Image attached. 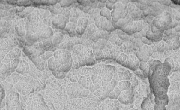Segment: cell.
I'll return each mask as SVG.
<instances>
[{
  "label": "cell",
  "instance_id": "1",
  "mask_svg": "<svg viewBox=\"0 0 180 110\" xmlns=\"http://www.w3.org/2000/svg\"><path fill=\"white\" fill-rule=\"evenodd\" d=\"M171 71V67L167 62L163 64L160 61L154 60L150 63L148 77L156 105L165 106L169 103L167 93L170 84L167 76Z\"/></svg>",
  "mask_w": 180,
  "mask_h": 110
},
{
  "label": "cell",
  "instance_id": "2",
  "mask_svg": "<svg viewBox=\"0 0 180 110\" xmlns=\"http://www.w3.org/2000/svg\"><path fill=\"white\" fill-rule=\"evenodd\" d=\"M53 57L57 60L61 65L59 71H58L67 73L73 67V58L70 53L68 51L64 49L56 51L54 53Z\"/></svg>",
  "mask_w": 180,
  "mask_h": 110
},
{
  "label": "cell",
  "instance_id": "3",
  "mask_svg": "<svg viewBox=\"0 0 180 110\" xmlns=\"http://www.w3.org/2000/svg\"><path fill=\"white\" fill-rule=\"evenodd\" d=\"M172 22V18L169 13L164 12L155 18L153 21L154 26L152 28V31L155 33H163Z\"/></svg>",
  "mask_w": 180,
  "mask_h": 110
},
{
  "label": "cell",
  "instance_id": "4",
  "mask_svg": "<svg viewBox=\"0 0 180 110\" xmlns=\"http://www.w3.org/2000/svg\"><path fill=\"white\" fill-rule=\"evenodd\" d=\"M128 13V8L126 5L120 2L117 3L114 5L113 11L111 12L112 22L117 23L121 19H125Z\"/></svg>",
  "mask_w": 180,
  "mask_h": 110
},
{
  "label": "cell",
  "instance_id": "5",
  "mask_svg": "<svg viewBox=\"0 0 180 110\" xmlns=\"http://www.w3.org/2000/svg\"><path fill=\"white\" fill-rule=\"evenodd\" d=\"M134 97V90L133 87L131 86L127 90L122 91L118 99L121 103L128 105L133 103Z\"/></svg>",
  "mask_w": 180,
  "mask_h": 110
},
{
  "label": "cell",
  "instance_id": "6",
  "mask_svg": "<svg viewBox=\"0 0 180 110\" xmlns=\"http://www.w3.org/2000/svg\"><path fill=\"white\" fill-rule=\"evenodd\" d=\"M165 62L170 64L172 71H180V51L171 55L165 60Z\"/></svg>",
  "mask_w": 180,
  "mask_h": 110
},
{
  "label": "cell",
  "instance_id": "7",
  "mask_svg": "<svg viewBox=\"0 0 180 110\" xmlns=\"http://www.w3.org/2000/svg\"><path fill=\"white\" fill-rule=\"evenodd\" d=\"M131 76L132 74L128 70L126 69L125 68H119L118 72L117 73L116 80L117 81H129Z\"/></svg>",
  "mask_w": 180,
  "mask_h": 110
},
{
  "label": "cell",
  "instance_id": "8",
  "mask_svg": "<svg viewBox=\"0 0 180 110\" xmlns=\"http://www.w3.org/2000/svg\"><path fill=\"white\" fill-rule=\"evenodd\" d=\"M100 21L101 23V28L103 29L104 30L107 31H113L115 30L113 25L112 22H110V20H108L107 18L105 17H101L100 19Z\"/></svg>",
  "mask_w": 180,
  "mask_h": 110
},
{
  "label": "cell",
  "instance_id": "9",
  "mask_svg": "<svg viewBox=\"0 0 180 110\" xmlns=\"http://www.w3.org/2000/svg\"><path fill=\"white\" fill-rule=\"evenodd\" d=\"M163 33H153L152 31H148L146 33V38L151 41H159L162 39Z\"/></svg>",
  "mask_w": 180,
  "mask_h": 110
},
{
  "label": "cell",
  "instance_id": "10",
  "mask_svg": "<svg viewBox=\"0 0 180 110\" xmlns=\"http://www.w3.org/2000/svg\"><path fill=\"white\" fill-rule=\"evenodd\" d=\"M64 35L61 33H56L53 35L52 39L53 44L54 47H57L64 41Z\"/></svg>",
  "mask_w": 180,
  "mask_h": 110
},
{
  "label": "cell",
  "instance_id": "11",
  "mask_svg": "<svg viewBox=\"0 0 180 110\" xmlns=\"http://www.w3.org/2000/svg\"><path fill=\"white\" fill-rule=\"evenodd\" d=\"M43 48L44 50L47 51H53L56 50V48L53 46V44L52 39V37L46 39L43 42Z\"/></svg>",
  "mask_w": 180,
  "mask_h": 110
},
{
  "label": "cell",
  "instance_id": "12",
  "mask_svg": "<svg viewBox=\"0 0 180 110\" xmlns=\"http://www.w3.org/2000/svg\"><path fill=\"white\" fill-rule=\"evenodd\" d=\"M53 36L52 29L50 26H46L44 31L42 32L41 38L44 39H48Z\"/></svg>",
  "mask_w": 180,
  "mask_h": 110
},
{
  "label": "cell",
  "instance_id": "13",
  "mask_svg": "<svg viewBox=\"0 0 180 110\" xmlns=\"http://www.w3.org/2000/svg\"><path fill=\"white\" fill-rule=\"evenodd\" d=\"M136 57L138 58V60L141 61V62H145L147 63L149 60L148 56H147L145 53H143L142 51L138 50L136 53Z\"/></svg>",
  "mask_w": 180,
  "mask_h": 110
},
{
  "label": "cell",
  "instance_id": "14",
  "mask_svg": "<svg viewBox=\"0 0 180 110\" xmlns=\"http://www.w3.org/2000/svg\"><path fill=\"white\" fill-rule=\"evenodd\" d=\"M117 86L122 91L127 90L131 87V84L128 81H122L118 82Z\"/></svg>",
  "mask_w": 180,
  "mask_h": 110
},
{
  "label": "cell",
  "instance_id": "15",
  "mask_svg": "<svg viewBox=\"0 0 180 110\" xmlns=\"http://www.w3.org/2000/svg\"><path fill=\"white\" fill-rule=\"evenodd\" d=\"M122 92V91L118 87L116 86L114 90H112V92L110 93L109 97H110V99H118L119 96L121 95Z\"/></svg>",
  "mask_w": 180,
  "mask_h": 110
},
{
  "label": "cell",
  "instance_id": "16",
  "mask_svg": "<svg viewBox=\"0 0 180 110\" xmlns=\"http://www.w3.org/2000/svg\"><path fill=\"white\" fill-rule=\"evenodd\" d=\"M141 108L142 110H152V104L151 103V101L148 98L145 99L143 101V103L141 105Z\"/></svg>",
  "mask_w": 180,
  "mask_h": 110
},
{
  "label": "cell",
  "instance_id": "17",
  "mask_svg": "<svg viewBox=\"0 0 180 110\" xmlns=\"http://www.w3.org/2000/svg\"><path fill=\"white\" fill-rule=\"evenodd\" d=\"M139 50L143 51V53H145V54H146L149 57H151L152 55L153 54L154 52V50L153 49V48L148 45H145L144 46H142Z\"/></svg>",
  "mask_w": 180,
  "mask_h": 110
},
{
  "label": "cell",
  "instance_id": "18",
  "mask_svg": "<svg viewBox=\"0 0 180 110\" xmlns=\"http://www.w3.org/2000/svg\"><path fill=\"white\" fill-rule=\"evenodd\" d=\"M100 14L103 17L107 18L108 20H110V19L112 18L111 13L110 12V10L107 8H103L101 9V11L100 12Z\"/></svg>",
  "mask_w": 180,
  "mask_h": 110
},
{
  "label": "cell",
  "instance_id": "19",
  "mask_svg": "<svg viewBox=\"0 0 180 110\" xmlns=\"http://www.w3.org/2000/svg\"><path fill=\"white\" fill-rule=\"evenodd\" d=\"M19 62H20V60L18 58H16L11 61L10 65H11V68L12 69V71H11L12 73H13V72L14 71V69L18 68Z\"/></svg>",
  "mask_w": 180,
  "mask_h": 110
},
{
  "label": "cell",
  "instance_id": "20",
  "mask_svg": "<svg viewBox=\"0 0 180 110\" xmlns=\"http://www.w3.org/2000/svg\"><path fill=\"white\" fill-rule=\"evenodd\" d=\"M53 75L58 79H62L66 77L67 73L58 71H52Z\"/></svg>",
  "mask_w": 180,
  "mask_h": 110
},
{
  "label": "cell",
  "instance_id": "21",
  "mask_svg": "<svg viewBox=\"0 0 180 110\" xmlns=\"http://www.w3.org/2000/svg\"><path fill=\"white\" fill-rule=\"evenodd\" d=\"M77 24L76 23H74L72 22H69L67 24V26H66V28L64 29V30L69 32V31H70L71 30H76V29L77 28Z\"/></svg>",
  "mask_w": 180,
  "mask_h": 110
},
{
  "label": "cell",
  "instance_id": "22",
  "mask_svg": "<svg viewBox=\"0 0 180 110\" xmlns=\"http://www.w3.org/2000/svg\"><path fill=\"white\" fill-rule=\"evenodd\" d=\"M88 20L86 18H81L79 19V21H78L77 26H82L84 27V28L86 29L87 24H88Z\"/></svg>",
  "mask_w": 180,
  "mask_h": 110
},
{
  "label": "cell",
  "instance_id": "23",
  "mask_svg": "<svg viewBox=\"0 0 180 110\" xmlns=\"http://www.w3.org/2000/svg\"><path fill=\"white\" fill-rule=\"evenodd\" d=\"M23 62H24V60H23ZM22 63H23V61L21 62L20 66H18V68L16 69V72L17 73H23L24 72H26V67H24L25 65H24V64H22Z\"/></svg>",
  "mask_w": 180,
  "mask_h": 110
},
{
  "label": "cell",
  "instance_id": "24",
  "mask_svg": "<svg viewBox=\"0 0 180 110\" xmlns=\"http://www.w3.org/2000/svg\"><path fill=\"white\" fill-rule=\"evenodd\" d=\"M60 7H67L70 6L73 4V1H60L59 2Z\"/></svg>",
  "mask_w": 180,
  "mask_h": 110
},
{
  "label": "cell",
  "instance_id": "25",
  "mask_svg": "<svg viewBox=\"0 0 180 110\" xmlns=\"http://www.w3.org/2000/svg\"><path fill=\"white\" fill-rule=\"evenodd\" d=\"M52 24L55 26L56 28H59V26L60 23L59 20L57 16L53 18L52 20Z\"/></svg>",
  "mask_w": 180,
  "mask_h": 110
},
{
  "label": "cell",
  "instance_id": "26",
  "mask_svg": "<svg viewBox=\"0 0 180 110\" xmlns=\"http://www.w3.org/2000/svg\"><path fill=\"white\" fill-rule=\"evenodd\" d=\"M85 28H84V27H82V26H77V28L76 29V33L77 35H83L85 30Z\"/></svg>",
  "mask_w": 180,
  "mask_h": 110
},
{
  "label": "cell",
  "instance_id": "27",
  "mask_svg": "<svg viewBox=\"0 0 180 110\" xmlns=\"http://www.w3.org/2000/svg\"><path fill=\"white\" fill-rule=\"evenodd\" d=\"M149 64H150V63H149V64H148L147 62V63H145V62H141V63L140 64L139 68L141 69V71H144L146 68H147Z\"/></svg>",
  "mask_w": 180,
  "mask_h": 110
},
{
  "label": "cell",
  "instance_id": "28",
  "mask_svg": "<svg viewBox=\"0 0 180 110\" xmlns=\"http://www.w3.org/2000/svg\"><path fill=\"white\" fill-rule=\"evenodd\" d=\"M96 28V26H94V24H92L88 28V32H89L91 34L93 35L94 33H95Z\"/></svg>",
  "mask_w": 180,
  "mask_h": 110
},
{
  "label": "cell",
  "instance_id": "29",
  "mask_svg": "<svg viewBox=\"0 0 180 110\" xmlns=\"http://www.w3.org/2000/svg\"><path fill=\"white\" fill-rule=\"evenodd\" d=\"M142 41L144 44H146V45H148V46H149V45H151L152 44L151 41V40H149V39H148L146 37H143L142 38Z\"/></svg>",
  "mask_w": 180,
  "mask_h": 110
},
{
  "label": "cell",
  "instance_id": "30",
  "mask_svg": "<svg viewBox=\"0 0 180 110\" xmlns=\"http://www.w3.org/2000/svg\"><path fill=\"white\" fill-rule=\"evenodd\" d=\"M154 110H166L165 106L158 105L155 104L153 108Z\"/></svg>",
  "mask_w": 180,
  "mask_h": 110
},
{
  "label": "cell",
  "instance_id": "31",
  "mask_svg": "<svg viewBox=\"0 0 180 110\" xmlns=\"http://www.w3.org/2000/svg\"><path fill=\"white\" fill-rule=\"evenodd\" d=\"M114 5H113L112 3L110 2L109 1H107V2L106 3V7L107 8V9L110 10H112L113 9Z\"/></svg>",
  "mask_w": 180,
  "mask_h": 110
},
{
  "label": "cell",
  "instance_id": "32",
  "mask_svg": "<svg viewBox=\"0 0 180 110\" xmlns=\"http://www.w3.org/2000/svg\"><path fill=\"white\" fill-rule=\"evenodd\" d=\"M54 55V53L51 52V51H47L45 53V56L46 57V60H49Z\"/></svg>",
  "mask_w": 180,
  "mask_h": 110
},
{
  "label": "cell",
  "instance_id": "33",
  "mask_svg": "<svg viewBox=\"0 0 180 110\" xmlns=\"http://www.w3.org/2000/svg\"><path fill=\"white\" fill-rule=\"evenodd\" d=\"M13 52H14V54L16 55V58L19 57L20 55L21 54V52L20 49H19L18 48L14 49L13 50Z\"/></svg>",
  "mask_w": 180,
  "mask_h": 110
},
{
  "label": "cell",
  "instance_id": "34",
  "mask_svg": "<svg viewBox=\"0 0 180 110\" xmlns=\"http://www.w3.org/2000/svg\"><path fill=\"white\" fill-rule=\"evenodd\" d=\"M69 34V35L71 37H75L76 35H77V33H76V30H71L70 31H69V32H68Z\"/></svg>",
  "mask_w": 180,
  "mask_h": 110
},
{
  "label": "cell",
  "instance_id": "35",
  "mask_svg": "<svg viewBox=\"0 0 180 110\" xmlns=\"http://www.w3.org/2000/svg\"><path fill=\"white\" fill-rule=\"evenodd\" d=\"M78 2L80 3L81 5L84 6H85V5L86 6H88V5H90L91 4L90 1H78Z\"/></svg>",
  "mask_w": 180,
  "mask_h": 110
},
{
  "label": "cell",
  "instance_id": "36",
  "mask_svg": "<svg viewBox=\"0 0 180 110\" xmlns=\"http://www.w3.org/2000/svg\"><path fill=\"white\" fill-rule=\"evenodd\" d=\"M44 23L45 24H46V26H50V25L51 24L50 20L48 19H46L44 20Z\"/></svg>",
  "mask_w": 180,
  "mask_h": 110
},
{
  "label": "cell",
  "instance_id": "37",
  "mask_svg": "<svg viewBox=\"0 0 180 110\" xmlns=\"http://www.w3.org/2000/svg\"><path fill=\"white\" fill-rule=\"evenodd\" d=\"M38 53H39V55L40 56H41V55H43L44 53V48H39V49H38Z\"/></svg>",
  "mask_w": 180,
  "mask_h": 110
},
{
  "label": "cell",
  "instance_id": "38",
  "mask_svg": "<svg viewBox=\"0 0 180 110\" xmlns=\"http://www.w3.org/2000/svg\"><path fill=\"white\" fill-rule=\"evenodd\" d=\"M91 10V8L89 7H86L84 9V12L85 13H87L90 11Z\"/></svg>",
  "mask_w": 180,
  "mask_h": 110
},
{
  "label": "cell",
  "instance_id": "39",
  "mask_svg": "<svg viewBox=\"0 0 180 110\" xmlns=\"http://www.w3.org/2000/svg\"><path fill=\"white\" fill-rule=\"evenodd\" d=\"M70 21L72 23H76V24L78 23V21L76 18H72V19H71Z\"/></svg>",
  "mask_w": 180,
  "mask_h": 110
},
{
  "label": "cell",
  "instance_id": "40",
  "mask_svg": "<svg viewBox=\"0 0 180 110\" xmlns=\"http://www.w3.org/2000/svg\"><path fill=\"white\" fill-rule=\"evenodd\" d=\"M101 53H102V51H97L95 53V55L96 56V57H97V56H100Z\"/></svg>",
  "mask_w": 180,
  "mask_h": 110
},
{
  "label": "cell",
  "instance_id": "41",
  "mask_svg": "<svg viewBox=\"0 0 180 110\" xmlns=\"http://www.w3.org/2000/svg\"><path fill=\"white\" fill-rule=\"evenodd\" d=\"M70 80L71 81L76 82V81H77V80H78V78H77V76H74V77H72V78H71Z\"/></svg>",
  "mask_w": 180,
  "mask_h": 110
},
{
  "label": "cell",
  "instance_id": "42",
  "mask_svg": "<svg viewBox=\"0 0 180 110\" xmlns=\"http://www.w3.org/2000/svg\"><path fill=\"white\" fill-rule=\"evenodd\" d=\"M95 24H96V26L97 28H99V26H101V23H100V20H99V21H96Z\"/></svg>",
  "mask_w": 180,
  "mask_h": 110
},
{
  "label": "cell",
  "instance_id": "43",
  "mask_svg": "<svg viewBox=\"0 0 180 110\" xmlns=\"http://www.w3.org/2000/svg\"><path fill=\"white\" fill-rule=\"evenodd\" d=\"M100 2L101 3H106L107 2V1H100Z\"/></svg>",
  "mask_w": 180,
  "mask_h": 110
},
{
  "label": "cell",
  "instance_id": "44",
  "mask_svg": "<svg viewBox=\"0 0 180 110\" xmlns=\"http://www.w3.org/2000/svg\"></svg>",
  "mask_w": 180,
  "mask_h": 110
}]
</instances>
